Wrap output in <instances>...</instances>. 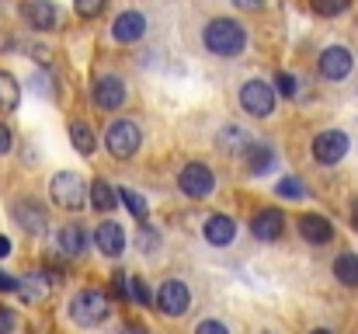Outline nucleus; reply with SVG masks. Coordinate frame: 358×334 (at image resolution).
Wrapping results in <instances>:
<instances>
[{
	"label": "nucleus",
	"mask_w": 358,
	"mask_h": 334,
	"mask_svg": "<svg viewBox=\"0 0 358 334\" xmlns=\"http://www.w3.org/2000/svg\"><path fill=\"white\" fill-rule=\"evenodd\" d=\"M243 46H247L243 25L230 21V18H213V21L206 25V49H209V53L230 60V56H240V53H243Z\"/></svg>",
	"instance_id": "nucleus-1"
},
{
	"label": "nucleus",
	"mask_w": 358,
	"mask_h": 334,
	"mask_svg": "<svg viewBox=\"0 0 358 334\" xmlns=\"http://www.w3.org/2000/svg\"><path fill=\"white\" fill-rule=\"evenodd\" d=\"M108 314H112V303H108V296H105L101 289H94V286L80 289V293L70 300V317H73V324H80V328H98L101 321H108Z\"/></svg>",
	"instance_id": "nucleus-2"
},
{
	"label": "nucleus",
	"mask_w": 358,
	"mask_h": 334,
	"mask_svg": "<svg viewBox=\"0 0 358 334\" xmlns=\"http://www.w3.org/2000/svg\"><path fill=\"white\" fill-rule=\"evenodd\" d=\"M49 195H52V202H56L59 209H84V206H87L91 188L84 185V178H80V174L63 171V174H56V178L49 181Z\"/></svg>",
	"instance_id": "nucleus-3"
},
{
	"label": "nucleus",
	"mask_w": 358,
	"mask_h": 334,
	"mask_svg": "<svg viewBox=\"0 0 358 334\" xmlns=\"http://www.w3.org/2000/svg\"><path fill=\"white\" fill-rule=\"evenodd\" d=\"M139 143H143V132H139V125L129 122V118L112 122L108 132H105V146H108V153H112L115 160H129V157L139 150Z\"/></svg>",
	"instance_id": "nucleus-4"
},
{
	"label": "nucleus",
	"mask_w": 358,
	"mask_h": 334,
	"mask_svg": "<svg viewBox=\"0 0 358 334\" xmlns=\"http://www.w3.org/2000/svg\"><path fill=\"white\" fill-rule=\"evenodd\" d=\"M178 188H181L188 199H209L213 188H216V174H213V167L192 160V164L181 167V174H178Z\"/></svg>",
	"instance_id": "nucleus-5"
},
{
	"label": "nucleus",
	"mask_w": 358,
	"mask_h": 334,
	"mask_svg": "<svg viewBox=\"0 0 358 334\" xmlns=\"http://www.w3.org/2000/svg\"><path fill=\"white\" fill-rule=\"evenodd\" d=\"M240 105L247 115H254V118H268L271 111H275V91H271V84H264V81H247L243 88H240Z\"/></svg>",
	"instance_id": "nucleus-6"
},
{
	"label": "nucleus",
	"mask_w": 358,
	"mask_h": 334,
	"mask_svg": "<svg viewBox=\"0 0 358 334\" xmlns=\"http://www.w3.org/2000/svg\"><path fill=\"white\" fill-rule=\"evenodd\" d=\"M157 307H160V314H167V317H181V314H188V307H192V293H188V286H185L181 279H167V282L157 289Z\"/></svg>",
	"instance_id": "nucleus-7"
},
{
	"label": "nucleus",
	"mask_w": 358,
	"mask_h": 334,
	"mask_svg": "<svg viewBox=\"0 0 358 334\" xmlns=\"http://www.w3.org/2000/svg\"><path fill=\"white\" fill-rule=\"evenodd\" d=\"M348 132H341V129H327V132H320V136H313V160H320V164H338L345 153H348Z\"/></svg>",
	"instance_id": "nucleus-8"
},
{
	"label": "nucleus",
	"mask_w": 358,
	"mask_h": 334,
	"mask_svg": "<svg viewBox=\"0 0 358 334\" xmlns=\"http://www.w3.org/2000/svg\"><path fill=\"white\" fill-rule=\"evenodd\" d=\"M352 67H355V56L348 46H327L320 53V74L327 81H345L352 74Z\"/></svg>",
	"instance_id": "nucleus-9"
},
{
	"label": "nucleus",
	"mask_w": 358,
	"mask_h": 334,
	"mask_svg": "<svg viewBox=\"0 0 358 334\" xmlns=\"http://www.w3.org/2000/svg\"><path fill=\"white\" fill-rule=\"evenodd\" d=\"M21 18H24L35 32H49V28H56L59 11H56L52 0H24V4H21Z\"/></svg>",
	"instance_id": "nucleus-10"
},
{
	"label": "nucleus",
	"mask_w": 358,
	"mask_h": 334,
	"mask_svg": "<svg viewBox=\"0 0 358 334\" xmlns=\"http://www.w3.org/2000/svg\"><path fill=\"white\" fill-rule=\"evenodd\" d=\"M94 244H98V251H101L105 258H119L122 251H125V230H122V223H115V220L98 223Z\"/></svg>",
	"instance_id": "nucleus-11"
},
{
	"label": "nucleus",
	"mask_w": 358,
	"mask_h": 334,
	"mask_svg": "<svg viewBox=\"0 0 358 334\" xmlns=\"http://www.w3.org/2000/svg\"><path fill=\"white\" fill-rule=\"evenodd\" d=\"M282 230H285V216L278 213V209H257L254 213V220H250V233L257 237V240H278L282 237Z\"/></svg>",
	"instance_id": "nucleus-12"
},
{
	"label": "nucleus",
	"mask_w": 358,
	"mask_h": 334,
	"mask_svg": "<svg viewBox=\"0 0 358 334\" xmlns=\"http://www.w3.org/2000/svg\"><path fill=\"white\" fill-rule=\"evenodd\" d=\"M122 102H125V81L122 77H101L94 84V105L98 109L115 111V109H122Z\"/></svg>",
	"instance_id": "nucleus-13"
},
{
	"label": "nucleus",
	"mask_w": 358,
	"mask_h": 334,
	"mask_svg": "<svg viewBox=\"0 0 358 334\" xmlns=\"http://www.w3.org/2000/svg\"><path fill=\"white\" fill-rule=\"evenodd\" d=\"M112 35H115V42H139L143 35H146V18L139 14V11H125L119 14L115 21H112Z\"/></svg>",
	"instance_id": "nucleus-14"
},
{
	"label": "nucleus",
	"mask_w": 358,
	"mask_h": 334,
	"mask_svg": "<svg viewBox=\"0 0 358 334\" xmlns=\"http://www.w3.org/2000/svg\"><path fill=\"white\" fill-rule=\"evenodd\" d=\"M14 220L21 223V230H28V233H45V209L35 202V199H17L14 202Z\"/></svg>",
	"instance_id": "nucleus-15"
},
{
	"label": "nucleus",
	"mask_w": 358,
	"mask_h": 334,
	"mask_svg": "<svg viewBox=\"0 0 358 334\" xmlns=\"http://www.w3.org/2000/svg\"><path fill=\"white\" fill-rule=\"evenodd\" d=\"M299 233H303V240H310V244H331L334 240V226L327 216H320V213H306V216H299Z\"/></svg>",
	"instance_id": "nucleus-16"
},
{
	"label": "nucleus",
	"mask_w": 358,
	"mask_h": 334,
	"mask_svg": "<svg viewBox=\"0 0 358 334\" xmlns=\"http://www.w3.org/2000/svg\"><path fill=\"white\" fill-rule=\"evenodd\" d=\"M56 247H59V254H66V258L84 254V251H87V230H84L80 223H66V226L56 233Z\"/></svg>",
	"instance_id": "nucleus-17"
},
{
	"label": "nucleus",
	"mask_w": 358,
	"mask_h": 334,
	"mask_svg": "<svg viewBox=\"0 0 358 334\" xmlns=\"http://www.w3.org/2000/svg\"><path fill=\"white\" fill-rule=\"evenodd\" d=\"M234 237H237V223H234V216L216 213V216H209V220H206V240H209V244L227 247Z\"/></svg>",
	"instance_id": "nucleus-18"
},
{
	"label": "nucleus",
	"mask_w": 358,
	"mask_h": 334,
	"mask_svg": "<svg viewBox=\"0 0 358 334\" xmlns=\"http://www.w3.org/2000/svg\"><path fill=\"white\" fill-rule=\"evenodd\" d=\"M275 164H278V157H275V150H271L268 143L257 139V143L247 150V171H250V174H268Z\"/></svg>",
	"instance_id": "nucleus-19"
},
{
	"label": "nucleus",
	"mask_w": 358,
	"mask_h": 334,
	"mask_svg": "<svg viewBox=\"0 0 358 334\" xmlns=\"http://www.w3.org/2000/svg\"><path fill=\"white\" fill-rule=\"evenodd\" d=\"M70 139H73V150L77 153H84V157H91L94 150H98V136H94V129L87 125V122H70Z\"/></svg>",
	"instance_id": "nucleus-20"
},
{
	"label": "nucleus",
	"mask_w": 358,
	"mask_h": 334,
	"mask_svg": "<svg viewBox=\"0 0 358 334\" xmlns=\"http://www.w3.org/2000/svg\"><path fill=\"white\" fill-rule=\"evenodd\" d=\"M254 146V139L243 132V129H237V125H227L223 132H220V150L223 153H247Z\"/></svg>",
	"instance_id": "nucleus-21"
},
{
	"label": "nucleus",
	"mask_w": 358,
	"mask_h": 334,
	"mask_svg": "<svg viewBox=\"0 0 358 334\" xmlns=\"http://www.w3.org/2000/svg\"><path fill=\"white\" fill-rule=\"evenodd\" d=\"M17 105H21V88H17V81H14L7 70H0V115H10Z\"/></svg>",
	"instance_id": "nucleus-22"
},
{
	"label": "nucleus",
	"mask_w": 358,
	"mask_h": 334,
	"mask_svg": "<svg viewBox=\"0 0 358 334\" xmlns=\"http://www.w3.org/2000/svg\"><path fill=\"white\" fill-rule=\"evenodd\" d=\"M115 202H119V188H112L108 181H101V178H98V181L91 185V206H94V209H101V213H112V209H115Z\"/></svg>",
	"instance_id": "nucleus-23"
},
{
	"label": "nucleus",
	"mask_w": 358,
	"mask_h": 334,
	"mask_svg": "<svg viewBox=\"0 0 358 334\" xmlns=\"http://www.w3.org/2000/svg\"><path fill=\"white\" fill-rule=\"evenodd\" d=\"M334 275L345 286H358V258L355 254H338L334 258Z\"/></svg>",
	"instance_id": "nucleus-24"
},
{
	"label": "nucleus",
	"mask_w": 358,
	"mask_h": 334,
	"mask_svg": "<svg viewBox=\"0 0 358 334\" xmlns=\"http://www.w3.org/2000/svg\"><path fill=\"white\" fill-rule=\"evenodd\" d=\"M119 199L129 206V213H132L136 220H146V216H150V206H146V199H143L136 188H119Z\"/></svg>",
	"instance_id": "nucleus-25"
},
{
	"label": "nucleus",
	"mask_w": 358,
	"mask_h": 334,
	"mask_svg": "<svg viewBox=\"0 0 358 334\" xmlns=\"http://www.w3.org/2000/svg\"><path fill=\"white\" fill-rule=\"evenodd\" d=\"M42 279H45V275H24L17 293H21L24 300H42V296H45V282H42Z\"/></svg>",
	"instance_id": "nucleus-26"
},
{
	"label": "nucleus",
	"mask_w": 358,
	"mask_h": 334,
	"mask_svg": "<svg viewBox=\"0 0 358 334\" xmlns=\"http://www.w3.org/2000/svg\"><path fill=\"white\" fill-rule=\"evenodd\" d=\"M310 4H313V11L320 18H338V14H345L352 7V0H310Z\"/></svg>",
	"instance_id": "nucleus-27"
},
{
	"label": "nucleus",
	"mask_w": 358,
	"mask_h": 334,
	"mask_svg": "<svg viewBox=\"0 0 358 334\" xmlns=\"http://www.w3.org/2000/svg\"><path fill=\"white\" fill-rule=\"evenodd\" d=\"M278 195H282V199H292V202H296V199H306V188H303V181H299V178L285 174V178L278 181Z\"/></svg>",
	"instance_id": "nucleus-28"
},
{
	"label": "nucleus",
	"mask_w": 358,
	"mask_h": 334,
	"mask_svg": "<svg viewBox=\"0 0 358 334\" xmlns=\"http://www.w3.org/2000/svg\"><path fill=\"white\" fill-rule=\"evenodd\" d=\"M136 244L143 247V251H157V244H160V237H157V230L153 226H139V233H136Z\"/></svg>",
	"instance_id": "nucleus-29"
},
{
	"label": "nucleus",
	"mask_w": 358,
	"mask_h": 334,
	"mask_svg": "<svg viewBox=\"0 0 358 334\" xmlns=\"http://www.w3.org/2000/svg\"><path fill=\"white\" fill-rule=\"evenodd\" d=\"M275 84H278V95H285V98H296V91H299V88H296V77L285 74V70L275 77Z\"/></svg>",
	"instance_id": "nucleus-30"
},
{
	"label": "nucleus",
	"mask_w": 358,
	"mask_h": 334,
	"mask_svg": "<svg viewBox=\"0 0 358 334\" xmlns=\"http://www.w3.org/2000/svg\"><path fill=\"white\" fill-rule=\"evenodd\" d=\"M73 7H77L80 18H94V14H101L105 0H73Z\"/></svg>",
	"instance_id": "nucleus-31"
},
{
	"label": "nucleus",
	"mask_w": 358,
	"mask_h": 334,
	"mask_svg": "<svg viewBox=\"0 0 358 334\" xmlns=\"http://www.w3.org/2000/svg\"><path fill=\"white\" fill-rule=\"evenodd\" d=\"M150 296H153V293H150V286H146L139 275H132V300L146 307V303H150Z\"/></svg>",
	"instance_id": "nucleus-32"
},
{
	"label": "nucleus",
	"mask_w": 358,
	"mask_h": 334,
	"mask_svg": "<svg viewBox=\"0 0 358 334\" xmlns=\"http://www.w3.org/2000/svg\"><path fill=\"white\" fill-rule=\"evenodd\" d=\"M14 328H17V317H14V310L0 307V334H10Z\"/></svg>",
	"instance_id": "nucleus-33"
},
{
	"label": "nucleus",
	"mask_w": 358,
	"mask_h": 334,
	"mask_svg": "<svg viewBox=\"0 0 358 334\" xmlns=\"http://www.w3.org/2000/svg\"><path fill=\"white\" fill-rule=\"evenodd\" d=\"M17 289H21V279H14V275L0 272V293H17Z\"/></svg>",
	"instance_id": "nucleus-34"
},
{
	"label": "nucleus",
	"mask_w": 358,
	"mask_h": 334,
	"mask_svg": "<svg viewBox=\"0 0 358 334\" xmlns=\"http://www.w3.org/2000/svg\"><path fill=\"white\" fill-rule=\"evenodd\" d=\"M195 334H230V331H227L220 321H202V324L195 328Z\"/></svg>",
	"instance_id": "nucleus-35"
},
{
	"label": "nucleus",
	"mask_w": 358,
	"mask_h": 334,
	"mask_svg": "<svg viewBox=\"0 0 358 334\" xmlns=\"http://www.w3.org/2000/svg\"><path fill=\"white\" fill-rule=\"evenodd\" d=\"M10 143H14V139H10V129L0 122V153H7V150H10Z\"/></svg>",
	"instance_id": "nucleus-36"
},
{
	"label": "nucleus",
	"mask_w": 358,
	"mask_h": 334,
	"mask_svg": "<svg viewBox=\"0 0 358 334\" xmlns=\"http://www.w3.org/2000/svg\"><path fill=\"white\" fill-rule=\"evenodd\" d=\"M240 11H257V7H264V0H234Z\"/></svg>",
	"instance_id": "nucleus-37"
},
{
	"label": "nucleus",
	"mask_w": 358,
	"mask_h": 334,
	"mask_svg": "<svg viewBox=\"0 0 358 334\" xmlns=\"http://www.w3.org/2000/svg\"><path fill=\"white\" fill-rule=\"evenodd\" d=\"M7 254H10V240L0 233V258H7Z\"/></svg>",
	"instance_id": "nucleus-38"
},
{
	"label": "nucleus",
	"mask_w": 358,
	"mask_h": 334,
	"mask_svg": "<svg viewBox=\"0 0 358 334\" xmlns=\"http://www.w3.org/2000/svg\"><path fill=\"white\" fill-rule=\"evenodd\" d=\"M352 226H355V230H358V199H355V202H352Z\"/></svg>",
	"instance_id": "nucleus-39"
},
{
	"label": "nucleus",
	"mask_w": 358,
	"mask_h": 334,
	"mask_svg": "<svg viewBox=\"0 0 358 334\" xmlns=\"http://www.w3.org/2000/svg\"><path fill=\"white\" fill-rule=\"evenodd\" d=\"M122 334H146V331H143V328H125Z\"/></svg>",
	"instance_id": "nucleus-40"
},
{
	"label": "nucleus",
	"mask_w": 358,
	"mask_h": 334,
	"mask_svg": "<svg viewBox=\"0 0 358 334\" xmlns=\"http://www.w3.org/2000/svg\"><path fill=\"white\" fill-rule=\"evenodd\" d=\"M310 334H334V331H327V328H317V331H310Z\"/></svg>",
	"instance_id": "nucleus-41"
}]
</instances>
